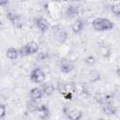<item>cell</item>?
I'll return each mask as SVG.
<instances>
[{
  "mask_svg": "<svg viewBox=\"0 0 120 120\" xmlns=\"http://www.w3.org/2000/svg\"><path fill=\"white\" fill-rule=\"evenodd\" d=\"M95 100L99 103L100 105L103 104H112L113 103V96L111 94H104V93H97L95 95Z\"/></svg>",
  "mask_w": 120,
  "mask_h": 120,
  "instance_id": "5b68a950",
  "label": "cell"
},
{
  "mask_svg": "<svg viewBox=\"0 0 120 120\" xmlns=\"http://www.w3.org/2000/svg\"><path fill=\"white\" fill-rule=\"evenodd\" d=\"M7 18L9 20V22L12 23L13 26L17 27V28H20L22 26V17L17 14V13H14L12 11H8L7 13Z\"/></svg>",
  "mask_w": 120,
  "mask_h": 120,
  "instance_id": "8992f818",
  "label": "cell"
},
{
  "mask_svg": "<svg viewBox=\"0 0 120 120\" xmlns=\"http://www.w3.org/2000/svg\"><path fill=\"white\" fill-rule=\"evenodd\" d=\"M67 38H68V34H67V32L65 30L61 29V30H58L55 33V39L60 43H63L67 39Z\"/></svg>",
  "mask_w": 120,
  "mask_h": 120,
  "instance_id": "2e32d148",
  "label": "cell"
},
{
  "mask_svg": "<svg viewBox=\"0 0 120 120\" xmlns=\"http://www.w3.org/2000/svg\"><path fill=\"white\" fill-rule=\"evenodd\" d=\"M63 91L75 93V91H76L75 83L74 82H66V83H63Z\"/></svg>",
  "mask_w": 120,
  "mask_h": 120,
  "instance_id": "d6986e66",
  "label": "cell"
},
{
  "mask_svg": "<svg viewBox=\"0 0 120 120\" xmlns=\"http://www.w3.org/2000/svg\"><path fill=\"white\" fill-rule=\"evenodd\" d=\"M29 96H30L31 98L38 100V99H40V98H42V96H43V91H42V89H40V88H38V87H34V88H32V89L30 90Z\"/></svg>",
  "mask_w": 120,
  "mask_h": 120,
  "instance_id": "7c38bea8",
  "label": "cell"
},
{
  "mask_svg": "<svg viewBox=\"0 0 120 120\" xmlns=\"http://www.w3.org/2000/svg\"><path fill=\"white\" fill-rule=\"evenodd\" d=\"M6 113H7V108H6L5 104L2 103V104L0 105V118H1V119L4 118L5 115H6Z\"/></svg>",
  "mask_w": 120,
  "mask_h": 120,
  "instance_id": "cb8c5ba5",
  "label": "cell"
},
{
  "mask_svg": "<svg viewBox=\"0 0 120 120\" xmlns=\"http://www.w3.org/2000/svg\"><path fill=\"white\" fill-rule=\"evenodd\" d=\"M8 4V0H0V5L2 7H6Z\"/></svg>",
  "mask_w": 120,
  "mask_h": 120,
  "instance_id": "d4e9b609",
  "label": "cell"
},
{
  "mask_svg": "<svg viewBox=\"0 0 120 120\" xmlns=\"http://www.w3.org/2000/svg\"><path fill=\"white\" fill-rule=\"evenodd\" d=\"M36 112L38 113V117L41 119H47L50 116V110L46 105H39Z\"/></svg>",
  "mask_w": 120,
  "mask_h": 120,
  "instance_id": "ba28073f",
  "label": "cell"
},
{
  "mask_svg": "<svg viewBox=\"0 0 120 120\" xmlns=\"http://www.w3.org/2000/svg\"><path fill=\"white\" fill-rule=\"evenodd\" d=\"M38 106H39V104L38 103V100L33 99V98L29 99L26 102V109L30 112H36L38 109Z\"/></svg>",
  "mask_w": 120,
  "mask_h": 120,
  "instance_id": "4fadbf2b",
  "label": "cell"
},
{
  "mask_svg": "<svg viewBox=\"0 0 120 120\" xmlns=\"http://www.w3.org/2000/svg\"><path fill=\"white\" fill-rule=\"evenodd\" d=\"M115 72H116V75H117V76L120 78V68H117Z\"/></svg>",
  "mask_w": 120,
  "mask_h": 120,
  "instance_id": "484cf974",
  "label": "cell"
},
{
  "mask_svg": "<svg viewBox=\"0 0 120 120\" xmlns=\"http://www.w3.org/2000/svg\"><path fill=\"white\" fill-rule=\"evenodd\" d=\"M35 25L42 33H45L49 29V22H48V21L46 19L42 18V17H39V18L35 20Z\"/></svg>",
  "mask_w": 120,
  "mask_h": 120,
  "instance_id": "52a82bcc",
  "label": "cell"
},
{
  "mask_svg": "<svg viewBox=\"0 0 120 120\" xmlns=\"http://www.w3.org/2000/svg\"><path fill=\"white\" fill-rule=\"evenodd\" d=\"M30 80L35 83H40V82H44V80H45L44 71L39 68H34L30 72Z\"/></svg>",
  "mask_w": 120,
  "mask_h": 120,
  "instance_id": "3957f363",
  "label": "cell"
},
{
  "mask_svg": "<svg viewBox=\"0 0 120 120\" xmlns=\"http://www.w3.org/2000/svg\"><path fill=\"white\" fill-rule=\"evenodd\" d=\"M74 69V65L70 62H63L60 65V70L63 73H69Z\"/></svg>",
  "mask_w": 120,
  "mask_h": 120,
  "instance_id": "9a60e30c",
  "label": "cell"
},
{
  "mask_svg": "<svg viewBox=\"0 0 120 120\" xmlns=\"http://www.w3.org/2000/svg\"><path fill=\"white\" fill-rule=\"evenodd\" d=\"M39 50V46L38 43L36 41H29L27 42L22 48H21V50L19 51L20 54L22 56H27L30 54H34L36 52H38Z\"/></svg>",
  "mask_w": 120,
  "mask_h": 120,
  "instance_id": "7a4b0ae2",
  "label": "cell"
},
{
  "mask_svg": "<svg viewBox=\"0 0 120 120\" xmlns=\"http://www.w3.org/2000/svg\"><path fill=\"white\" fill-rule=\"evenodd\" d=\"M83 26H84V22L82 19H77L75 20L72 24H71V30L74 32V33H80L82 29H83Z\"/></svg>",
  "mask_w": 120,
  "mask_h": 120,
  "instance_id": "9c48e42d",
  "label": "cell"
},
{
  "mask_svg": "<svg viewBox=\"0 0 120 120\" xmlns=\"http://www.w3.org/2000/svg\"><path fill=\"white\" fill-rule=\"evenodd\" d=\"M19 54H20L19 51H18L17 49H15V48H8V49L7 50V52H6L7 57H8V59H10V60H15V59H17L18 56H19Z\"/></svg>",
  "mask_w": 120,
  "mask_h": 120,
  "instance_id": "5bb4252c",
  "label": "cell"
},
{
  "mask_svg": "<svg viewBox=\"0 0 120 120\" xmlns=\"http://www.w3.org/2000/svg\"><path fill=\"white\" fill-rule=\"evenodd\" d=\"M84 62H85V64H87L88 66H92V65H94V64L96 63V58H95L93 55H88V56L85 57Z\"/></svg>",
  "mask_w": 120,
  "mask_h": 120,
  "instance_id": "7402d4cb",
  "label": "cell"
},
{
  "mask_svg": "<svg viewBox=\"0 0 120 120\" xmlns=\"http://www.w3.org/2000/svg\"><path fill=\"white\" fill-rule=\"evenodd\" d=\"M111 10L115 16H120V0H114L111 7Z\"/></svg>",
  "mask_w": 120,
  "mask_h": 120,
  "instance_id": "ac0fdd59",
  "label": "cell"
},
{
  "mask_svg": "<svg viewBox=\"0 0 120 120\" xmlns=\"http://www.w3.org/2000/svg\"><path fill=\"white\" fill-rule=\"evenodd\" d=\"M63 112L70 120H79L82 117V112L81 111L70 107H65L63 109Z\"/></svg>",
  "mask_w": 120,
  "mask_h": 120,
  "instance_id": "277c9868",
  "label": "cell"
},
{
  "mask_svg": "<svg viewBox=\"0 0 120 120\" xmlns=\"http://www.w3.org/2000/svg\"><path fill=\"white\" fill-rule=\"evenodd\" d=\"M92 27L95 31L103 32L112 30L114 27V24L107 18H96L92 22Z\"/></svg>",
  "mask_w": 120,
  "mask_h": 120,
  "instance_id": "6da1fadb",
  "label": "cell"
},
{
  "mask_svg": "<svg viewBox=\"0 0 120 120\" xmlns=\"http://www.w3.org/2000/svg\"><path fill=\"white\" fill-rule=\"evenodd\" d=\"M42 91L46 96H52L54 92V86L52 83H45L42 85Z\"/></svg>",
  "mask_w": 120,
  "mask_h": 120,
  "instance_id": "e0dca14e",
  "label": "cell"
},
{
  "mask_svg": "<svg viewBox=\"0 0 120 120\" xmlns=\"http://www.w3.org/2000/svg\"><path fill=\"white\" fill-rule=\"evenodd\" d=\"M73 1H80V0H73Z\"/></svg>",
  "mask_w": 120,
  "mask_h": 120,
  "instance_id": "4316f807",
  "label": "cell"
},
{
  "mask_svg": "<svg viewBox=\"0 0 120 120\" xmlns=\"http://www.w3.org/2000/svg\"><path fill=\"white\" fill-rule=\"evenodd\" d=\"M77 14H78L77 8H75L74 7H71V6L68 8V9H67V16H68V17H75V16H77Z\"/></svg>",
  "mask_w": 120,
  "mask_h": 120,
  "instance_id": "44dd1931",
  "label": "cell"
},
{
  "mask_svg": "<svg viewBox=\"0 0 120 120\" xmlns=\"http://www.w3.org/2000/svg\"><path fill=\"white\" fill-rule=\"evenodd\" d=\"M99 53L103 56V57H106L108 58L111 54V50L109 49V47L105 46V45H102L99 47Z\"/></svg>",
  "mask_w": 120,
  "mask_h": 120,
  "instance_id": "ffe728a7",
  "label": "cell"
},
{
  "mask_svg": "<svg viewBox=\"0 0 120 120\" xmlns=\"http://www.w3.org/2000/svg\"><path fill=\"white\" fill-rule=\"evenodd\" d=\"M101 106V111L107 115H112L116 113V108L112 104H103Z\"/></svg>",
  "mask_w": 120,
  "mask_h": 120,
  "instance_id": "8fae6325",
  "label": "cell"
},
{
  "mask_svg": "<svg viewBox=\"0 0 120 120\" xmlns=\"http://www.w3.org/2000/svg\"><path fill=\"white\" fill-rule=\"evenodd\" d=\"M61 94H62V96L64 97V98H65V99H68V100H71L72 98H73V93H71V92L63 91V92H61Z\"/></svg>",
  "mask_w": 120,
  "mask_h": 120,
  "instance_id": "603a6c76",
  "label": "cell"
},
{
  "mask_svg": "<svg viewBox=\"0 0 120 120\" xmlns=\"http://www.w3.org/2000/svg\"><path fill=\"white\" fill-rule=\"evenodd\" d=\"M100 78H101V75H100L99 71H98L97 69H91L87 73V80L90 82H96L99 81Z\"/></svg>",
  "mask_w": 120,
  "mask_h": 120,
  "instance_id": "30bf717a",
  "label": "cell"
}]
</instances>
